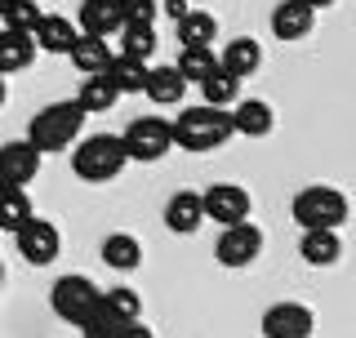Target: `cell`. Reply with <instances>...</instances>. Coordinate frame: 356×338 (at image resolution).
<instances>
[{
	"label": "cell",
	"instance_id": "5",
	"mask_svg": "<svg viewBox=\"0 0 356 338\" xmlns=\"http://www.w3.org/2000/svg\"><path fill=\"white\" fill-rule=\"evenodd\" d=\"M298 227H343L348 223V196H343L339 187H303L294 196V205H289Z\"/></svg>",
	"mask_w": 356,
	"mask_h": 338
},
{
	"label": "cell",
	"instance_id": "6",
	"mask_svg": "<svg viewBox=\"0 0 356 338\" xmlns=\"http://www.w3.org/2000/svg\"><path fill=\"white\" fill-rule=\"evenodd\" d=\"M120 143H125V156H129V161L152 165V161H161V156H170V147H174L170 120H161V116H134L129 129L120 134Z\"/></svg>",
	"mask_w": 356,
	"mask_h": 338
},
{
	"label": "cell",
	"instance_id": "30",
	"mask_svg": "<svg viewBox=\"0 0 356 338\" xmlns=\"http://www.w3.org/2000/svg\"><path fill=\"white\" fill-rule=\"evenodd\" d=\"M31 218V200L22 187H0V232H18Z\"/></svg>",
	"mask_w": 356,
	"mask_h": 338
},
{
	"label": "cell",
	"instance_id": "18",
	"mask_svg": "<svg viewBox=\"0 0 356 338\" xmlns=\"http://www.w3.org/2000/svg\"><path fill=\"white\" fill-rule=\"evenodd\" d=\"M143 94H147L156 107H178V103H183V94H187V81L178 76V67H174V63H165V67H147Z\"/></svg>",
	"mask_w": 356,
	"mask_h": 338
},
{
	"label": "cell",
	"instance_id": "27",
	"mask_svg": "<svg viewBox=\"0 0 356 338\" xmlns=\"http://www.w3.org/2000/svg\"><path fill=\"white\" fill-rule=\"evenodd\" d=\"M76 103L85 107V116H98V111H111L120 103V94H116V85L107 81V76H85L81 81V94H76Z\"/></svg>",
	"mask_w": 356,
	"mask_h": 338
},
{
	"label": "cell",
	"instance_id": "9",
	"mask_svg": "<svg viewBox=\"0 0 356 338\" xmlns=\"http://www.w3.org/2000/svg\"><path fill=\"white\" fill-rule=\"evenodd\" d=\"M200 209H205V218L232 227V223H245V218H250L254 200H250V191L236 187V183H209L205 191H200Z\"/></svg>",
	"mask_w": 356,
	"mask_h": 338
},
{
	"label": "cell",
	"instance_id": "15",
	"mask_svg": "<svg viewBox=\"0 0 356 338\" xmlns=\"http://www.w3.org/2000/svg\"><path fill=\"white\" fill-rule=\"evenodd\" d=\"M298 254H303L307 267H334L343 258V236H339V227H303Z\"/></svg>",
	"mask_w": 356,
	"mask_h": 338
},
{
	"label": "cell",
	"instance_id": "29",
	"mask_svg": "<svg viewBox=\"0 0 356 338\" xmlns=\"http://www.w3.org/2000/svg\"><path fill=\"white\" fill-rule=\"evenodd\" d=\"M200 98H205L209 107H232L241 98V81L232 72H222V67H214V72L200 81Z\"/></svg>",
	"mask_w": 356,
	"mask_h": 338
},
{
	"label": "cell",
	"instance_id": "23",
	"mask_svg": "<svg viewBox=\"0 0 356 338\" xmlns=\"http://www.w3.org/2000/svg\"><path fill=\"white\" fill-rule=\"evenodd\" d=\"M174 31H178V45H214L218 18L209 9H187V14L174 18Z\"/></svg>",
	"mask_w": 356,
	"mask_h": 338
},
{
	"label": "cell",
	"instance_id": "25",
	"mask_svg": "<svg viewBox=\"0 0 356 338\" xmlns=\"http://www.w3.org/2000/svg\"><path fill=\"white\" fill-rule=\"evenodd\" d=\"M107 81L116 85V94L125 98V94H143V81H147V63H138V58H125V54H111V63H107Z\"/></svg>",
	"mask_w": 356,
	"mask_h": 338
},
{
	"label": "cell",
	"instance_id": "11",
	"mask_svg": "<svg viewBox=\"0 0 356 338\" xmlns=\"http://www.w3.org/2000/svg\"><path fill=\"white\" fill-rule=\"evenodd\" d=\"M40 174V152L27 138L0 143V187H27Z\"/></svg>",
	"mask_w": 356,
	"mask_h": 338
},
{
	"label": "cell",
	"instance_id": "19",
	"mask_svg": "<svg viewBox=\"0 0 356 338\" xmlns=\"http://www.w3.org/2000/svg\"><path fill=\"white\" fill-rule=\"evenodd\" d=\"M111 54H116V49H111L103 36H85V31H81V36L72 40V49H67V58H72V67L81 76H103L107 63H111Z\"/></svg>",
	"mask_w": 356,
	"mask_h": 338
},
{
	"label": "cell",
	"instance_id": "37",
	"mask_svg": "<svg viewBox=\"0 0 356 338\" xmlns=\"http://www.w3.org/2000/svg\"><path fill=\"white\" fill-rule=\"evenodd\" d=\"M0 289H5V263H0Z\"/></svg>",
	"mask_w": 356,
	"mask_h": 338
},
{
	"label": "cell",
	"instance_id": "17",
	"mask_svg": "<svg viewBox=\"0 0 356 338\" xmlns=\"http://www.w3.org/2000/svg\"><path fill=\"white\" fill-rule=\"evenodd\" d=\"M205 223V209H200V191H174L165 200V227L174 236H192Z\"/></svg>",
	"mask_w": 356,
	"mask_h": 338
},
{
	"label": "cell",
	"instance_id": "3",
	"mask_svg": "<svg viewBox=\"0 0 356 338\" xmlns=\"http://www.w3.org/2000/svg\"><path fill=\"white\" fill-rule=\"evenodd\" d=\"M125 165L129 156H125L120 134H89L72 147V174L81 183H111V178H120Z\"/></svg>",
	"mask_w": 356,
	"mask_h": 338
},
{
	"label": "cell",
	"instance_id": "31",
	"mask_svg": "<svg viewBox=\"0 0 356 338\" xmlns=\"http://www.w3.org/2000/svg\"><path fill=\"white\" fill-rule=\"evenodd\" d=\"M40 5L36 0H0V27L9 31H36Z\"/></svg>",
	"mask_w": 356,
	"mask_h": 338
},
{
	"label": "cell",
	"instance_id": "4",
	"mask_svg": "<svg viewBox=\"0 0 356 338\" xmlns=\"http://www.w3.org/2000/svg\"><path fill=\"white\" fill-rule=\"evenodd\" d=\"M98 294H103V289H98L85 272H67V276L54 280V289H49V307H54V316H58L63 325L81 330V325L98 312Z\"/></svg>",
	"mask_w": 356,
	"mask_h": 338
},
{
	"label": "cell",
	"instance_id": "32",
	"mask_svg": "<svg viewBox=\"0 0 356 338\" xmlns=\"http://www.w3.org/2000/svg\"><path fill=\"white\" fill-rule=\"evenodd\" d=\"M120 330H125V325L111 321L107 312H94V316L81 325V334H85V338H120Z\"/></svg>",
	"mask_w": 356,
	"mask_h": 338
},
{
	"label": "cell",
	"instance_id": "12",
	"mask_svg": "<svg viewBox=\"0 0 356 338\" xmlns=\"http://www.w3.org/2000/svg\"><path fill=\"white\" fill-rule=\"evenodd\" d=\"M76 31L85 36H103L111 40L120 27H125V14H120V0H76Z\"/></svg>",
	"mask_w": 356,
	"mask_h": 338
},
{
	"label": "cell",
	"instance_id": "24",
	"mask_svg": "<svg viewBox=\"0 0 356 338\" xmlns=\"http://www.w3.org/2000/svg\"><path fill=\"white\" fill-rule=\"evenodd\" d=\"M98 312H107L111 321L129 325V321H143V298H138V289L116 285V289H103V294H98Z\"/></svg>",
	"mask_w": 356,
	"mask_h": 338
},
{
	"label": "cell",
	"instance_id": "33",
	"mask_svg": "<svg viewBox=\"0 0 356 338\" xmlns=\"http://www.w3.org/2000/svg\"><path fill=\"white\" fill-rule=\"evenodd\" d=\"M120 14H125V27L129 22H156L161 5L156 0H120Z\"/></svg>",
	"mask_w": 356,
	"mask_h": 338
},
{
	"label": "cell",
	"instance_id": "8",
	"mask_svg": "<svg viewBox=\"0 0 356 338\" xmlns=\"http://www.w3.org/2000/svg\"><path fill=\"white\" fill-rule=\"evenodd\" d=\"M259 254H263V232L254 227L250 218H245V223H232V227H222L218 245H214V258H218L222 267H232V272L250 267Z\"/></svg>",
	"mask_w": 356,
	"mask_h": 338
},
{
	"label": "cell",
	"instance_id": "34",
	"mask_svg": "<svg viewBox=\"0 0 356 338\" xmlns=\"http://www.w3.org/2000/svg\"><path fill=\"white\" fill-rule=\"evenodd\" d=\"M120 338H156V330H147L143 321H129L125 330H120Z\"/></svg>",
	"mask_w": 356,
	"mask_h": 338
},
{
	"label": "cell",
	"instance_id": "10",
	"mask_svg": "<svg viewBox=\"0 0 356 338\" xmlns=\"http://www.w3.org/2000/svg\"><path fill=\"white\" fill-rule=\"evenodd\" d=\"M259 330H263V338H312L316 316H312V307H303V303H272L263 312Z\"/></svg>",
	"mask_w": 356,
	"mask_h": 338
},
{
	"label": "cell",
	"instance_id": "1",
	"mask_svg": "<svg viewBox=\"0 0 356 338\" xmlns=\"http://www.w3.org/2000/svg\"><path fill=\"white\" fill-rule=\"evenodd\" d=\"M170 138L178 143L183 152H214L232 138V116L227 107H209V103H196V107H183L178 116L170 120Z\"/></svg>",
	"mask_w": 356,
	"mask_h": 338
},
{
	"label": "cell",
	"instance_id": "13",
	"mask_svg": "<svg viewBox=\"0 0 356 338\" xmlns=\"http://www.w3.org/2000/svg\"><path fill=\"white\" fill-rule=\"evenodd\" d=\"M227 116H232V134H241V138H267L276 129V111L263 98H236L227 107Z\"/></svg>",
	"mask_w": 356,
	"mask_h": 338
},
{
	"label": "cell",
	"instance_id": "7",
	"mask_svg": "<svg viewBox=\"0 0 356 338\" xmlns=\"http://www.w3.org/2000/svg\"><path fill=\"white\" fill-rule=\"evenodd\" d=\"M14 245H18V258H27L31 267H49L54 258H58V250H63V236H58V227H54L49 218H36V214H31V218L14 232Z\"/></svg>",
	"mask_w": 356,
	"mask_h": 338
},
{
	"label": "cell",
	"instance_id": "2",
	"mask_svg": "<svg viewBox=\"0 0 356 338\" xmlns=\"http://www.w3.org/2000/svg\"><path fill=\"white\" fill-rule=\"evenodd\" d=\"M81 129H85V107L76 103V98H67V103H49V107H40L36 116H31L27 143L40 156L44 152H67L76 138H81Z\"/></svg>",
	"mask_w": 356,
	"mask_h": 338
},
{
	"label": "cell",
	"instance_id": "16",
	"mask_svg": "<svg viewBox=\"0 0 356 338\" xmlns=\"http://www.w3.org/2000/svg\"><path fill=\"white\" fill-rule=\"evenodd\" d=\"M218 67H222V72H232L236 81H250V76L263 67V45L254 40V36L227 40V45H222V54H218Z\"/></svg>",
	"mask_w": 356,
	"mask_h": 338
},
{
	"label": "cell",
	"instance_id": "35",
	"mask_svg": "<svg viewBox=\"0 0 356 338\" xmlns=\"http://www.w3.org/2000/svg\"><path fill=\"white\" fill-rule=\"evenodd\" d=\"M303 5H312V9H330V5H339V0H303Z\"/></svg>",
	"mask_w": 356,
	"mask_h": 338
},
{
	"label": "cell",
	"instance_id": "21",
	"mask_svg": "<svg viewBox=\"0 0 356 338\" xmlns=\"http://www.w3.org/2000/svg\"><path fill=\"white\" fill-rule=\"evenodd\" d=\"M103 263L107 267H116V272H138L143 267V241L138 236H129V232H111L103 236Z\"/></svg>",
	"mask_w": 356,
	"mask_h": 338
},
{
	"label": "cell",
	"instance_id": "28",
	"mask_svg": "<svg viewBox=\"0 0 356 338\" xmlns=\"http://www.w3.org/2000/svg\"><path fill=\"white\" fill-rule=\"evenodd\" d=\"M156 22H129V27H120V54L125 58H138V63H147L152 54H156Z\"/></svg>",
	"mask_w": 356,
	"mask_h": 338
},
{
	"label": "cell",
	"instance_id": "26",
	"mask_svg": "<svg viewBox=\"0 0 356 338\" xmlns=\"http://www.w3.org/2000/svg\"><path fill=\"white\" fill-rule=\"evenodd\" d=\"M178 76H183V81L187 85H200V81H205V76L209 72H214V67H218V58H214V45H183V49H178Z\"/></svg>",
	"mask_w": 356,
	"mask_h": 338
},
{
	"label": "cell",
	"instance_id": "22",
	"mask_svg": "<svg viewBox=\"0 0 356 338\" xmlns=\"http://www.w3.org/2000/svg\"><path fill=\"white\" fill-rule=\"evenodd\" d=\"M36 58V40H31V31H9L0 27V76H14L22 67H31Z\"/></svg>",
	"mask_w": 356,
	"mask_h": 338
},
{
	"label": "cell",
	"instance_id": "20",
	"mask_svg": "<svg viewBox=\"0 0 356 338\" xmlns=\"http://www.w3.org/2000/svg\"><path fill=\"white\" fill-rule=\"evenodd\" d=\"M76 36H81V31H76V22L63 18V14H40L36 31H31L36 49H44V54H63V58H67V49H72Z\"/></svg>",
	"mask_w": 356,
	"mask_h": 338
},
{
	"label": "cell",
	"instance_id": "14",
	"mask_svg": "<svg viewBox=\"0 0 356 338\" xmlns=\"http://www.w3.org/2000/svg\"><path fill=\"white\" fill-rule=\"evenodd\" d=\"M312 27H316V9L303 5V0H281V5L272 9V36L285 40V45L312 36Z\"/></svg>",
	"mask_w": 356,
	"mask_h": 338
},
{
	"label": "cell",
	"instance_id": "36",
	"mask_svg": "<svg viewBox=\"0 0 356 338\" xmlns=\"http://www.w3.org/2000/svg\"><path fill=\"white\" fill-rule=\"evenodd\" d=\"M9 103V85H5V76H0V107Z\"/></svg>",
	"mask_w": 356,
	"mask_h": 338
}]
</instances>
